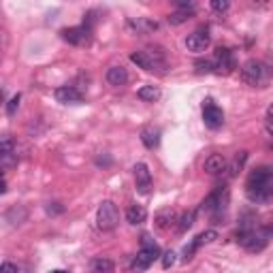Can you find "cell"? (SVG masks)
I'll return each instance as SVG.
<instances>
[{
    "instance_id": "obj_1",
    "label": "cell",
    "mask_w": 273,
    "mask_h": 273,
    "mask_svg": "<svg viewBox=\"0 0 273 273\" xmlns=\"http://www.w3.org/2000/svg\"><path fill=\"white\" fill-rule=\"evenodd\" d=\"M130 60L139 68L147 70V73H165L167 70V58L160 47H151L147 52H133L130 54Z\"/></svg>"
},
{
    "instance_id": "obj_2",
    "label": "cell",
    "mask_w": 273,
    "mask_h": 273,
    "mask_svg": "<svg viewBox=\"0 0 273 273\" xmlns=\"http://www.w3.org/2000/svg\"><path fill=\"white\" fill-rule=\"evenodd\" d=\"M241 79L252 88H265L271 79V68L260 60H248L241 66Z\"/></svg>"
},
{
    "instance_id": "obj_3",
    "label": "cell",
    "mask_w": 273,
    "mask_h": 273,
    "mask_svg": "<svg viewBox=\"0 0 273 273\" xmlns=\"http://www.w3.org/2000/svg\"><path fill=\"white\" fill-rule=\"evenodd\" d=\"M141 244H143V250H141L139 254L135 256L133 271H145V269H149V265H151V262H154L156 258H160V248L149 239V235L141 237Z\"/></svg>"
},
{
    "instance_id": "obj_4",
    "label": "cell",
    "mask_w": 273,
    "mask_h": 273,
    "mask_svg": "<svg viewBox=\"0 0 273 273\" xmlns=\"http://www.w3.org/2000/svg\"><path fill=\"white\" fill-rule=\"evenodd\" d=\"M120 224V211L115 207L113 201H103L96 211V226L100 230H113Z\"/></svg>"
},
{
    "instance_id": "obj_5",
    "label": "cell",
    "mask_w": 273,
    "mask_h": 273,
    "mask_svg": "<svg viewBox=\"0 0 273 273\" xmlns=\"http://www.w3.org/2000/svg\"><path fill=\"white\" fill-rule=\"evenodd\" d=\"M214 66L218 75H230L235 70V58L228 47H218L214 54Z\"/></svg>"
},
{
    "instance_id": "obj_6",
    "label": "cell",
    "mask_w": 273,
    "mask_h": 273,
    "mask_svg": "<svg viewBox=\"0 0 273 273\" xmlns=\"http://www.w3.org/2000/svg\"><path fill=\"white\" fill-rule=\"evenodd\" d=\"M209 45H211V36H209L207 28H199L192 34H188V38H186V47H188V52H192V54L205 52Z\"/></svg>"
},
{
    "instance_id": "obj_7",
    "label": "cell",
    "mask_w": 273,
    "mask_h": 273,
    "mask_svg": "<svg viewBox=\"0 0 273 273\" xmlns=\"http://www.w3.org/2000/svg\"><path fill=\"white\" fill-rule=\"evenodd\" d=\"M62 38L70 45H88L92 38V28L88 26H75V28H64Z\"/></svg>"
},
{
    "instance_id": "obj_8",
    "label": "cell",
    "mask_w": 273,
    "mask_h": 273,
    "mask_svg": "<svg viewBox=\"0 0 273 273\" xmlns=\"http://www.w3.org/2000/svg\"><path fill=\"white\" fill-rule=\"evenodd\" d=\"M226 199H228V192H226V188H216L211 194L201 203V209L203 211H207V214H214V211H222L224 209V205H226Z\"/></svg>"
},
{
    "instance_id": "obj_9",
    "label": "cell",
    "mask_w": 273,
    "mask_h": 273,
    "mask_svg": "<svg viewBox=\"0 0 273 273\" xmlns=\"http://www.w3.org/2000/svg\"><path fill=\"white\" fill-rule=\"evenodd\" d=\"M203 120H205V124L211 130H216V128H220L222 124H224V113H222V109L211 98H207L203 103Z\"/></svg>"
},
{
    "instance_id": "obj_10",
    "label": "cell",
    "mask_w": 273,
    "mask_h": 273,
    "mask_svg": "<svg viewBox=\"0 0 273 273\" xmlns=\"http://www.w3.org/2000/svg\"><path fill=\"white\" fill-rule=\"evenodd\" d=\"M135 186L139 194H149L151 192V173H149V167L145 163H137L135 169Z\"/></svg>"
},
{
    "instance_id": "obj_11",
    "label": "cell",
    "mask_w": 273,
    "mask_h": 273,
    "mask_svg": "<svg viewBox=\"0 0 273 273\" xmlns=\"http://www.w3.org/2000/svg\"><path fill=\"white\" fill-rule=\"evenodd\" d=\"M218 239V232L214 230V228H209V230H205V232H201V235L192 241L190 246H186V250H184V260H190L192 258V254L201 248V246H205V244H211V241H216Z\"/></svg>"
},
{
    "instance_id": "obj_12",
    "label": "cell",
    "mask_w": 273,
    "mask_h": 273,
    "mask_svg": "<svg viewBox=\"0 0 273 273\" xmlns=\"http://www.w3.org/2000/svg\"><path fill=\"white\" fill-rule=\"evenodd\" d=\"M54 96H56L58 103H64V105H68V103H82V100H84V94L79 92L77 88H73V86H60L54 92Z\"/></svg>"
},
{
    "instance_id": "obj_13",
    "label": "cell",
    "mask_w": 273,
    "mask_h": 273,
    "mask_svg": "<svg viewBox=\"0 0 273 273\" xmlns=\"http://www.w3.org/2000/svg\"><path fill=\"white\" fill-rule=\"evenodd\" d=\"M226 167H228V160L222 154H211L203 165L205 173H209V175H222L226 171Z\"/></svg>"
},
{
    "instance_id": "obj_14",
    "label": "cell",
    "mask_w": 273,
    "mask_h": 273,
    "mask_svg": "<svg viewBox=\"0 0 273 273\" xmlns=\"http://www.w3.org/2000/svg\"><path fill=\"white\" fill-rule=\"evenodd\" d=\"M107 84L109 86H113V88H120V86H124L128 82V70L120 64V66H111L107 70Z\"/></svg>"
},
{
    "instance_id": "obj_15",
    "label": "cell",
    "mask_w": 273,
    "mask_h": 273,
    "mask_svg": "<svg viewBox=\"0 0 273 273\" xmlns=\"http://www.w3.org/2000/svg\"><path fill=\"white\" fill-rule=\"evenodd\" d=\"M126 220H128V224H143V222L147 220V209L143 205H130L126 209Z\"/></svg>"
},
{
    "instance_id": "obj_16",
    "label": "cell",
    "mask_w": 273,
    "mask_h": 273,
    "mask_svg": "<svg viewBox=\"0 0 273 273\" xmlns=\"http://www.w3.org/2000/svg\"><path fill=\"white\" fill-rule=\"evenodd\" d=\"M248 160V151H237V156L232 158V163H228L226 171L222 175H226V179H232V177H237V173L241 171V167H244V163Z\"/></svg>"
},
{
    "instance_id": "obj_17",
    "label": "cell",
    "mask_w": 273,
    "mask_h": 273,
    "mask_svg": "<svg viewBox=\"0 0 273 273\" xmlns=\"http://www.w3.org/2000/svg\"><path fill=\"white\" fill-rule=\"evenodd\" d=\"M141 141H143V145L147 149H156L158 143H160V133L156 128H151V126H145L143 130H141Z\"/></svg>"
},
{
    "instance_id": "obj_18",
    "label": "cell",
    "mask_w": 273,
    "mask_h": 273,
    "mask_svg": "<svg viewBox=\"0 0 273 273\" xmlns=\"http://www.w3.org/2000/svg\"><path fill=\"white\" fill-rule=\"evenodd\" d=\"M90 267H92V273H113L115 265L111 258H105V256H98L90 262Z\"/></svg>"
},
{
    "instance_id": "obj_19",
    "label": "cell",
    "mask_w": 273,
    "mask_h": 273,
    "mask_svg": "<svg viewBox=\"0 0 273 273\" xmlns=\"http://www.w3.org/2000/svg\"><path fill=\"white\" fill-rule=\"evenodd\" d=\"M137 96L143 100V103H156V100L160 98V90L156 86H141Z\"/></svg>"
},
{
    "instance_id": "obj_20",
    "label": "cell",
    "mask_w": 273,
    "mask_h": 273,
    "mask_svg": "<svg viewBox=\"0 0 273 273\" xmlns=\"http://www.w3.org/2000/svg\"><path fill=\"white\" fill-rule=\"evenodd\" d=\"M173 222H177V214L175 209H163L160 214L156 216V226L158 228H169Z\"/></svg>"
},
{
    "instance_id": "obj_21",
    "label": "cell",
    "mask_w": 273,
    "mask_h": 273,
    "mask_svg": "<svg viewBox=\"0 0 273 273\" xmlns=\"http://www.w3.org/2000/svg\"><path fill=\"white\" fill-rule=\"evenodd\" d=\"M192 15H194V11H192V9H177V11H175V13H171L167 19H169V24H171V26H179V24L188 22Z\"/></svg>"
},
{
    "instance_id": "obj_22",
    "label": "cell",
    "mask_w": 273,
    "mask_h": 273,
    "mask_svg": "<svg viewBox=\"0 0 273 273\" xmlns=\"http://www.w3.org/2000/svg\"><path fill=\"white\" fill-rule=\"evenodd\" d=\"M26 220V209L22 205H13L11 209L7 211V222H11V224H22V222Z\"/></svg>"
},
{
    "instance_id": "obj_23",
    "label": "cell",
    "mask_w": 273,
    "mask_h": 273,
    "mask_svg": "<svg viewBox=\"0 0 273 273\" xmlns=\"http://www.w3.org/2000/svg\"><path fill=\"white\" fill-rule=\"evenodd\" d=\"M194 70L197 75H207V73H216V66H214V60L209 58H201L194 62Z\"/></svg>"
},
{
    "instance_id": "obj_24",
    "label": "cell",
    "mask_w": 273,
    "mask_h": 273,
    "mask_svg": "<svg viewBox=\"0 0 273 273\" xmlns=\"http://www.w3.org/2000/svg\"><path fill=\"white\" fill-rule=\"evenodd\" d=\"M194 218H197V211H184V214H181V218L177 220V222H179V224H177L179 232H186L192 224H194Z\"/></svg>"
},
{
    "instance_id": "obj_25",
    "label": "cell",
    "mask_w": 273,
    "mask_h": 273,
    "mask_svg": "<svg viewBox=\"0 0 273 273\" xmlns=\"http://www.w3.org/2000/svg\"><path fill=\"white\" fill-rule=\"evenodd\" d=\"M130 26H135L139 32H151V30L158 28V22H151V19L141 17V19H137V22H130Z\"/></svg>"
},
{
    "instance_id": "obj_26",
    "label": "cell",
    "mask_w": 273,
    "mask_h": 273,
    "mask_svg": "<svg viewBox=\"0 0 273 273\" xmlns=\"http://www.w3.org/2000/svg\"><path fill=\"white\" fill-rule=\"evenodd\" d=\"M19 103H22V94H15V96H11V100H9V103H7V115H15L17 113V109H19Z\"/></svg>"
},
{
    "instance_id": "obj_27",
    "label": "cell",
    "mask_w": 273,
    "mask_h": 273,
    "mask_svg": "<svg viewBox=\"0 0 273 273\" xmlns=\"http://www.w3.org/2000/svg\"><path fill=\"white\" fill-rule=\"evenodd\" d=\"M228 0H211V9H214L216 13H224V11H228Z\"/></svg>"
},
{
    "instance_id": "obj_28",
    "label": "cell",
    "mask_w": 273,
    "mask_h": 273,
    "mask_svg": "<svg viewBox=\"0 0 273 273\" xmlns=\"http://www.w3.org/2000/svg\"><path fill=\"white\" fill-rule=\"evenodd\" d=\"M173 262H175V252L173 250H169L163 254V269H171L173 267Z\"/></svg>"
},
{
    "instance_id": "obj_29",
    "label": "cell",
    "mask_w": 273,
    "mask_h": 273,
    "mask_svg": "<svg viewBox=\"0 0 273 273\" xmlns=\"http://www.w3.org/2000/svg\"><path fill=\"white\" fill-rule=\"evenodd\" d=\"M0 273H22V267L15 265V262H3V269Z\"/></svg>"
},
{
    "instance_id": "obj_30",
    "label": "cell",
    "mask_w": 273,
    "mask_h": 273,
    "mask_svg": "<svg viewBox=\"0 0 273 273\" xmlns=\"http://www.w3.org/2000/svg\"><path fill=\"white\" fill-rule=\"evenodd\" d=\"M267 133H269V135L273 137V118H271L269 122H267Z\"/></svg>"
}]
</instances>
